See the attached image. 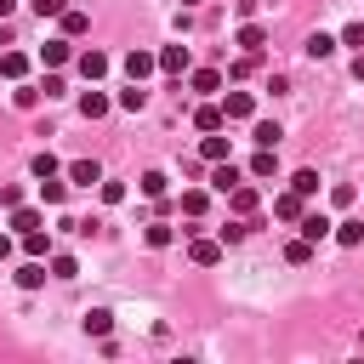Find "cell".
Instances as JSON below:
<instances>
[{"instance_id": "obj_12", "label": "cell", "mask_w": 364, "mask_h": 364, "mask_svg": "<svg viewBox=\"0 0 364 364\" xmlns=\"http://www.w3.org/2000/svg\"><path fill=\"white\" fill-rule=\"evenodd\" d=\"M68 182H74V188H91V182H102V165H97V159H74V165H68Z\"/></svg>"}, {"instance_id": "obj_30", "label": "cell", "mask_w": 364, "mask_h": 364, "mask_svg": "<svg viewBox=\"0 0 364 364\" xmlns=\"http://www.w3.org/2000/svg\"><path fill=\"white\" fill-rule=\"evenodd\" d=\"M165 188H171L165 171H148V176H142V193H148V199H165Z\"/></svg>"}, {"instance_id": "obj_43", "label": "cell", "mask_w": 364, "mask_h": 364, "mask_svg": "<svg viewBox=\"0 0 364 364\" xmlns=\"http://www.w3.org/2000/svg\"><path fill=\"white\" fill-rule=\"evenodd\" d=\"M353 80H364V51H358V57H353Z\"/></svg>"}, {"instance_id": "obj_8", "label": "cell", "mask_w": 364, "mask_h": 364, "mask_svg": "<svg viewBox=\"0 0 364 364\" xmlns=\"http://www.w3.org/2000/svg\"><path fill=\"white\" fill-rule=\"evenodd\" d=\"M301 210H307V199H301V193H296V188H290V193H279V199H273V216H279V222H301Z\"/></svg>"}, {"instance_id": "obj_32", "label": "cell", "mask_w": 364, "mask_h": 364, "mask_svg": "<svg viewBox=\"0 0 364 364\" xmlns=\"http://www.w3.org/2000/svg\"><path fill=\"white\" fill-rule=\"evenodd\" d=\"M63 193H68V182H57V176H40V199H46V205H63Z\"/></svg>"}, {"instance_id": "obj_6", "label": "cell", "mask_w": 364, "mask_h": 364, "mask_svg": "<svg viewBox=\"0 0 364 364\" xmlns=\"http://www.w3.org/2000/svg\"><path fill=\"white\" fill-rule=\"evenodd\" d=\"M222 114H228V119H250V114H256V97H250V91H228V97H222Z\"/></svg>"}, {"instance_id": "obj_38", "label": "cell", "mask_w": 364, "mask_h": 364, "mask_svg": "<svg viewBox=\"0 0 364 364\" xmlns=\"http://www.w3.org/2000/svg\"><path fill=\"white\" fill-rule=\"evenodd\" d=\"M228 74H233V80H245V74H256V51H245V57H239V63H233Z\"/></svg>"}, {"instance_id": "obj_33", "label": "cell", "mask_w": 364, "mask_h": 364, "mask_svg": "<svg viewBox=\"0 0 364 364\" xmlns=\"http://www.w3.org/2000/svg\"><path fill=\"white\" fill-rule=\"evenodd\" d=\"M40 97H46V91H40V85H17V91H11V102H17V108H34V102H40Z\"/></svg>"}, {"instance_id": "obj_26", "label": "cell", "mask_w": 364, "mask_h": 364, "mask_svg": "<svg viewBox=\"0 0 364 364\" xmlns=\"http://www.w3.org/2000/svg\"><path fill=\"white\" fill-rule=\"evenodd\" d=\"M171 239H176V233H171L165 222H148V233H142V245H148V250H165Z\"/></svg>"}, {"instance_id": "obj_39", "label": "cell", "mask_w": 364, "mask_h": 364, "mask_svg": "<svg viewBox=\"0 0 364 364\" xmlns=\"http://www.w3.org/2000/svg\"><path fill=\"white\" fill-rule=\"evenodd\" d=\"M0 205H6V210H17V205H23V188H17V182H6V188H0Z\"/></svg>"}, {"instance_id": "obj_31", "label": "cell", "mask_w": 364, "mask_h": 364, "mask_svg": "<svg viewBox=\"0 0 364 364\" xmlns=\"http://www.w3.org/2000/svg\"><path fill=\"white\" fill-rule=\"evenodd\" d=\"M290 188H296L301 199H313V193H318V171H296V176H290Z\"/></svg>"}, {"instance_id": "obj_18", "label": "cell", "mask_w": 364, "mask_h": 364, "mask_svg": "<svg viewBox=\"0 0 364 364\" xmlns=\"http://www.w3.org/2000/svg\"><path fill=\"white\" fill-rule=\"evenodd\" d=\"M11 228H17V233H34V228H46V216H40L34 205H17V210H11Z\"/></svg>"}, {"instance_id": "obj_45", "label": "cell", "mask_w": 364, "mask_h": 364, "mask_svg": "<svg viewBox=\"0 0 364 364\" xmlns=\"http://www.w3.org/2000/svg\"><path fill=\"white\" fill-rule=\"evenodd\" d=\"M11 6H17V0H0V17H11Z\"/></svg>"}, {"instance_id": "obj_21", "label": "cell", "mask_w": 364, "mask_h": 364, "mask_svg": "<svg viewBox=\"0 0 364 364\" xmlns=\"http://www.w3.org/2000/svg\"><path fill=\"white\" fill-rule=\"evenodd\" d=\"M0 74H6V80H23V74H28V57H23V51H6V57H0Z\"/></svg>"}, {"instance_id": "obj_16", "label": "cell", "mask_w": 364, "mask_h": 364, "mask_svg": "<svg viewBox=\"0 0 364 364\" xmlns=\"http://www.w3.org/2000/svg\"><path fill=\"white\" fill-rule=\"evenodd\" d=\"M74 63H80V74H85V80H102V74H108V57H102V51H80Z\"/></svg>"}, {"instance_id": "obj_41", "label": "cell", "mask_w": 364, "mask_h": 364, "mask_svg": "<svg viewBox=\"0 0 364 364\" xmlns=\"http://www.w3.org/2000/svg\"><path fill=\"white\" fill-rule=\"evenodd\" d=\"M125 199V182H102V205H119Z\"/></svg>"}, {"instance_id": "obj_22", "label": "cell", "mask_w": 364, "mask_h": 364, "mask_svg": "<svg viewBox=\"0 0 364 364\" xmlns=\"http://www.w3.org/2000/svg\"><path fill=\"white\" fill-rule=\"evenodd\" d=\"M188 85L210 97V91H222V74H216V68H193V80H188Z\"/></svg>"}, {"instance_id": "obj_7", "label": "cell", "mask_w": 364, "mask_h": 364, "mask_svg": "<svg viewBox=\"0 0 364 364\" xmlns=\"http://www.w3.org/2000/svg\"><path fill=\"white\" fill-rule=\"evenodd\" d=\"M239 182H245V176H239V165H233V159H216V171H210V188H216V193H233Z\"/></svg>"}, {"instance_id": "obj_27", "label": "cell", "mask_w": 364, "mask_h": 364, "mask_svg": "<svg viewBox=\"0 0 364 364\" xmlns=\"http://www.w3.org/2000/svg\"><path fill=\"white\" fill-rule=\"evenodd\" d=\"M23 250H28V256H46V262H51V239H46V228L23 233Z\"/></svg>"}, {"instance_id": "obj_17", "label": "cell", "mask_w": 364, "mask_h": 364, "mask_svg": "<svg viewBox=\"0 0 364 364\" xmlns=\"http://www.w3.org/2000/svg\"><path fill=\"white\" fill-rule=\"evenodd\" d=\"M108 108H114V102H108L102 91H80V114H85V119H102Z\"/></svg>"}, {"instance_id": "obj_1", "label": "cell", "mask_w": 364, "mask_h": 364, "mask_svg": "<svg viewBox=\"0 0 364 364\" xmlns=\"http://www.w3.org/2000/svg\"><path fill=\"white\" fill-rule=\"evenodd\" d=\"M188 233H193V228H188ZM188 262H193V267H216V262H222V239H199V233H193V239H188Z\"/></svg>"}, {"instance_id": "obj_47", "label": "cell", "mask_w": 364, "mask_h": 364, "mask_svg": "<svg viewBox=\"0 0 364 364\" xmlns=\"http://www.w3.org/2000/svg\"><path fill=\"white\" fill-rule=\"evenodd\" d=\"M358 341H364V336H358Z\"/></svg>"}, {"instance_id": "obj_20", "label": "cell", "mask_w": 364, "mask_h": 364, "mask_svg": "<svg viewBox=\"0 0 364 364\" xmlns=\"http://www.w3.org/2000/svg\"><path fill=\"white\" fill-rule=\"evenodd\" d=\"M108 330H114V313L108 307H91L85 313V336H108Z\"/></svg>"}, {"instance_id": "obj_19", "label": "cell", "mask_w": 364, "mask_h": 364, "mask_svg": "<svg viewBox=\"0 0 364 364\" xmlns=\"http://www.w3.org/2000/svg\"><path fill=\"white\" fill-rule=\"evenodd\" d=\"M284 262H290V267H307V262H313V239H290V245H284Z\"/></svg>"}, {"instance_id": "obj_11", "label": "cell", "mask_w": 364, "mask_h": 364, "mask_svg": "<svg viewBox=\"0 0 364 364\" xmlns=\"http://www.w3.org/2000/svg\"><path fill=\"white\" fill-rule=\"evenodd\" d=\"M193 125H199V131H222V125H228L222 102H199V108H193Z\"/></svg>"}, {"instance_id": "obj_36", "label": "cell", "mask_w": 364, "mask_h": 364, "mask_svg": "<svg viewBox=\"0 0 364 364\" xmlns=\"http://www.w3.org/2000/svg\"><path fill=\"white\" fill-rule=\"evenodd\" d=\"M34 6V17H63L68 11V0H28Z\"/></svg>"}, {"instance_id": "obj_46", "label": "cell", "mask_w": 364, "mask_h": 364, "mask_svg": "<svg viewBox=\"0 0 364 364\" xmlns=\"http://www.w3.org/2000/svg\"><path fill=\"white\" fill-rule=\"evenodd\" d=\"M182 6H199V0H182Z\"/></svg>"}, {"instance_id": "obj_10", "label": "cell", "mask_w": 364, "mask_h": 364, "mask_svg": "<svg viewBox=\"0 0 364 364\" xmlns=\"http://www.w3.org/2000/svg\"><path fill=\"white\" fill-rule=\"evenodd\" d=\"M154 68H159V51H131V57H125V74H131V80H148Z\"/></svg>"}, {"instance_id": "obj_14", "label": "cell", "mask_w": 364, "mask_h": 364, "mask_svg": "<svg viewBox=\"0 0 364 364\" xmlns=\"http://www.w3.org/2000/svg\"><path fill=\"white\" fill-rule=\"evenodd\" d=\"M57 28H63V34H68V40H80V34H85V28H91V17H85V11H80V6H68V11H63V17H57Z\"/></svg>"}, {"instance_id": "obj_2", "label": "cell", "mask_w": 364, "mask_h": 364, "mask_svg": "<svg viewBox=\"0 0 364 364\" xmlns=\"http://www.w3.org/2000/svg\"><path fill=\"white\" fill-rule=\"evenodd\" d=\"M46 279H51V262H46V256H28V262L17 267V290H40Z\"/></svg>"}, {"instance_id": "obj_28", "label": "cell", "mask_w": 364, "mask_h": 364, "mask_svg": "<svg viewBox=\"0 0 364 364\" xmlns=\"http://www.w3.org/2000/svg\"><path fill=\"white\" fill-rule=\"evenodd\" d=\"M336 245H364V222H336Z\"/></svg>"}, {"instance_id": "obj_3", "label": "cell", "mask_w": 364, "mask_h": 364, "mask_svg": "<svg viewBox=\"0 0 364 364\" xmlns=\"http://www.w3.org/2000/svg\"><path fill=\"white\" fill-rule=\"evenodd\" d=\"M296 228H301V239H313V245H318V239H330V233H336V222H330V216H324V210H301V222H296Z\"/></svg>"}, {"instance_id": "obj_25", "label": "cell", "mask_w": 364, "mask_h": 364, "mask_svg": "<svg viewBox=\"0 0 364 364\" xmlns=\"http://www.w3.org/2000/svg\"><path fill=\"white\" fill-rule=\"evenodd\" d=\"M250 176H279V159H273V148H256V159H250Z\"/></svg>"}, {"instance_id": "obj_40", "label": "cell", "mask_w": 364, "mask_h": 364, "mask_svg": "<svg viewBox=\"0 0 364 364\" xmlns=\"http://www.w3.org/2000/svg\"><path fill=\"white\" fill-rule=\"evenodd\" d=\"M182 210H188V216H199V210H205V193H199V188H188V193H182Z\"/></svg>"}, {"instance_id": "obj_37", "label": "cell", "mask_w": 364, "mask_h": 364, "mask_svg": "<svg viewBox=\"0 0 364 364\" xmlns=\"http://www.w3.org/2000/svg\"><path fill=\"white\" fill-rule=\"evenodd\" d=\"M341 46H353V51H364V23H347V28H341Z\"/></svg>"}, {"instance_id": "obj_34", "label": "cell", "mask_w": 364, "mask_h": 364, "mask_svg": "<svg viewBox=\"0 0 364 364\" xmlns=\"http://www.w3.org/2000/svg\"><path fill=\"white\" fill-rule=\"evenodd\" d=\"M28 171H34V176H57L63 165H57V154H34V165H28Z\"/></svg>"}, {"instance_id": "obj_44", "label": "cell", "mask_w": 364, "mask_h": 364, "mask_svg": "<svg viewBox=\"0 0 364 364\" xmlns=\"http://www.w3.org/2000/svg\"><path fill=\"white\" fill-rule=\"evenodd\" d=\"M6 256H11V239H6V233H0V262H6Z\"/></svg>"}, {"instance_id": "obj_13", "label": "cell", "mask_w": 364, "mask_h": 364, "mask_svg": "<svg viewBox=\"0 0 364 364\" xmlns=\"http://www.w3.org/2000/svg\"><path fill=\"white\" fill-rule=\"evenodd\" d=\"M228 205H233V216H256V205H262V199H256V188H250V182H239V188L228 193Z\"/></svg>"}, {"instance_id": "obj_24", "label": "cell", "mask_w": 364, "mask_h": 364, "mask_svg": "<svg viewBox=\"0 0 364 364\" xmlns=\"http://www.w3.org/2000/svg\"><path fill=\"white\" fill-rule=\"evenodd\" d=\"M199 154L216 165V159H228V136H216V131H205V142H199Z\"/></svg>"}, {"instance_id": "obj_29", "label": "cell", "mask_w": 364, "mask_h": 364, "mask_svg": "<svg viewBox=\"0 0 364 364\" xmlns=\"http://www.w3.org/2000/svg\"><path fill=\"white\" fill-rule=\"evenodd\" d=\"M142 102H148V91H142V80H131V91H119V108H125V114H136Z\"/></svg>"}, {"instance_id": "obj_15", "label": "cell", "mask_w": 364, "mask_h": 364, "mask_svg": "<svg viewBox=\"0 0 364 364\" xmlns=\"http://www.w3.org/2000/svg\"><path fill=\"white\" fill-rule=\"evenodd\" d=\"M336 46H341V40H336V34H313V40H307V46H301V51H307V57H313V63H324V57H336Z\"/></svg>"}, {"instance_id": "obj_42", "label": "cell", "mask_w": 364, "mask_h": 364, "mask_svg": "<svg viewBox=\"0 0 364 364\" xmlns=\"http://www.w3.org/2000/svg\"><path fill=\"white\" fill-rule=\"evenodd\" d=\"M330 205H353V182H336L330 188Z\"/></svg>"}, {"instance_id": "obj_5", "label": "cell", "mask_w": 364, "mask_h": 364, "mask_svg": "<svg viewBox=\"0 0 364 364\" xmlns=\"http://www.w3.org/2000/svg\"><path fill=\"white\" fill-rule=\"evenodd\" d=\"M188 63H193V57H188V46H165V51H159V74H171V80H176V74H188Z\"/></svg>"}, {"instance_id": "obj_9", "label": "cell", "mask_w": 364, "mask_h": 364, "mask_svg": "<svg viewBox=\"0 0 364 364\" xmlns=\"http://www.w3.org/2000/svg\"><path fill=\"white\" fill-rule=\"evenodd\" d=\"M233 40H239V51H256V57H262V46H267V28H262V23H239V34H233Z\"/></svg>"}, {"instance_id": "obj_35", "label": "cell", "mask_w": 364, "mask_h": 364, "mask_svg": "<svg viewBox=\"0 0 364 364\" xmlns=\"http://www.w3.org/2000/svg\"><path fill=\"white\" fill-rule=\"evenodd\" d=\"M74 273H80L74 256H51V279H74Z\"/></svg>"}, {"instance_id": "obj_23", "label": "cell", "mask_w": 364, "mask_h": 364, "mask_svg": "<svg viewBox=\"0 0 364 364\" xmlns=\"http://www.w3.org/2000/svg\"><path fill=\"white\" fill-rule=\"evenodd\" d=\"M279 136H284V131H279L273 119H262V125L250 131V142H256V148H279Z\"/></svg>"}, {"instance_id": "obj_4", "label": "cell", "mask_w": 364, "mask_h": 364, "mask_svg": "<svg viewBox=\"0 0 364 364\" xmlns=\"http://www.w3.org/2000/svg\"><path fill=\"white\" fill-rule=\"evenodd\" d=\"M68 57H74V40H68V34H57V40L40 46V63H46V68H63Z\"/></svg>"}]
</instances>
